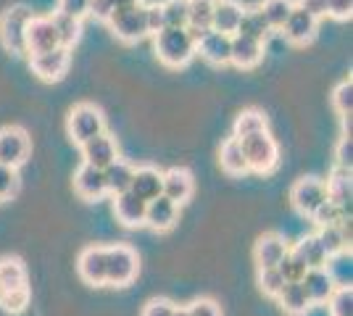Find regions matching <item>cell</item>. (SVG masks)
I'll use <instances>...</instances> for the list:
<instances>
[{
	"label": "cell",
	"mask_w": 353,
	"mask_h": 316,
	"mask_svg": "<svg viewBox=\"0 0 353 316\" xmlns=\"http://www.w3.org/2000/svg\"><path fill=\"white\" fill-rule=\"evenodd\" d=\"M156 53L161 63L179 69L195 56V40L190 37L188 27H163L156 32Z\"/></svg>",
	"instance_id": "cell-1"
},
{
	"label": "cell",
	"mask_w": 353,
	"mask_h": 316,
	"mask_svg": "<svg viewBox=\"0 0 353 316\" xmlns=\"http://www.w3.org/2000/svg\"><path fill=\"white\" fill-rule=\"evenodd\" d=\"M240 148H243V156L248 161V171L269 174L277 166V161H280V148H277L274 137L269 135L266 129L243 137L240 140Z\"/></svg>",
	"instance_id": "cell-2"
},
{
	"label": "cell",
	"mask_w": 353,
	"mask_h": 316,
	"mask_svg": "<svg viewBox=\"0 0 353 316\" xmlns=\"http://www.w3.org/2000/svg\"><path fill=\"white\" fill-rule=\"evenodd\" d=\"M105 21L111 24V32L117 34L121 43H137L145 34H150L148 32V6H143V3L114 8Z\"/></svg>",
	"instance_id": "cell-3"
},
{
	"label": "cell",
	"mask_w": 353,
	"mask_h": 316,
	"mask_svg": "<svg viewBox=\"0 0 353 316\" xmlns=\"http://www.w3.org/2000/svg\"><path fill=\"white\" fill-rule=\"evenodd\" d=\"M32 19V11L27 6H14L0 16V43L11 53H27V24Z\"/></svg>",
	"instance_id": "cell-4"
},
{
	"label": "cell",
	"mask_w": 353,
	"mask_h": 316,
	"mask_svg": "<svg viewBox=\"0 0 353 316\" xmlns=\"http://www.w3.org/2000/svg\"><path fill=\"white\" fill-rule=\"evenodd\" d=\"M137 253L127 245L105 248V285L127 287L137 277Z\"/></svg>",
	"instance_id": "cell-5"
},
{
	"label": "cell",
	"mask_w": 353,
	"mask_h": 316,
	"mask_svg": "<svg viewBox=\"0 0 353 316\" xmlns=\"http://www.w3.org/2000/svg\"><path fill=\"white\" fill-rule=\"evenodd\" d=\"M105 132V119L103 111L92 103H79L77 108H72L69 114V137L74 143H88L90 137Z\"/></svg>",
	"instance_id": "cell-6"
},
{
	"label": "cell",
	"mask_w": 353,
	"mask_h": 316,
	"mask_svg": "<svg viewBox=\"0 0 353 316\" xmlns=\"http://www.w3.org/2000/svg\"><path fill=\"white\" fill-rule=\"evenodd\" d=\"M69 63H72V50L63 45L30 56L32 72L40 76V79H45V82H59V79H63L66 72H69Z\"/></svg>",
	"instance_id": "cell-7"
},
{
	"label": "cell",
	"mask_w": 353,
	"mask_h": 316,
	"mask_svg": "<svg viewBox=\"0 0 353 316\" xmlns=\"http://www.w3.org/2000/svg\"><path fill=\"white\" fill-rule=\"evenodd\" d=\"M27 53H45V50H53L59 48V32L50 16H32L30 24H27Z\"/></svg>",
	"instance_id": "cell-8"
},
{
	"label": "cell",
	"mask_w": 353,
	"mask_h": 316,
	"mask_svg": "<svg viewBox=\"0 0 353 316\" xmlns=\"http://www.w3.org/2000/svg\"><path fill=\"white\" fill-rule=\"evenodd\" d=\"M30 156V137L21 127H6L0 129V164L21 166Z\"/></svg>",
	"instance_id": "cell-9"
},
{
	"label": "cell",
	"mask_w": 353,
	"mask_h": 316,
	"mask_svg": "<svg viewBox=\"0 0 353 316\" xmlns=\"http://www.w3.org/2000/svg\"><path fill=\"white\" fill-rule=\"evenodd\" d=\"M324 200H327V190H324V182L319 180H298L293 185V190H290V203H293V209L298 213H303V216H311L314 211L322 206Z\"/></svg>",
	"instance_id": "cell-10"
},
{
	"label": "cell",
	"mask_w": 353,
	"mask_h": 316,
	"mask_svg": "<svg viewBox=\"0 0 353 316\" xmlns=\"http://www.w3.org/2000/svg\"><path fill=\"white\" fill-rule=\"evenodd\" d=\"M316 27H319V19H316V16H311L309 11L293 6L290 16H288L285 24H282V32H285V37H288L293 45H309L311 40L316 37Z\"/></svg>",
	"instance_id": "cell-11"
},
{
	"label": "cell",
	"mask_w": 353,
	"mask_h": 316,
	"mask_svg": "<svg viewBox=\"0 0 353 316\" xmlns=\"http://www.w3.org/2000/svg\"><path fill=\"white\" fill-rule=\"evenodd\" d=\"M230 50H232V34H224L216 30L203 32L195 43V53H201L208 63H216V66L230 63Z\"/></svg>",
	"instance_id": "cell-12"
},
{
	"label": "cell",
	"mask_w": 353,
	"mask_h": 316,
	"mask_svg": "<svg viewBox=\"0 0 353 316\" xmlns=\"http://www.w3.org/2000/svg\"><path fill=\"white\" fill-rule=\"evenodd\" d=\"M264 59V40H256L248 34H232V50H230V63L240 69H253L259 61Z\"/></svg>",
	"instance_id": "cell-13"
},
{
	"label": "cell",
	"mask_w": 353,
	"mask_h": 316,
	"mask_svg": "<svg viewBox=\"0 0 353 316\" xmlns=\"http://www.w3.org/2000/svg\"><path fill=\"white\" fill-rule=\"evenodd\" d=\"M82 156H85V164L95 166V169H105L111 161L119 158L117 143L111 135L101 132V135L90 137L88 143H82Z\"/></svg>",
	"instance_id": "cell-14"
},
{
	"label": "cell",
	"mask_w": 353,
	"mask_h": 316,
	"mask_svg": "<svg viewBox=\"0 0 353 316\" xmlns=\"http://www.w3.org/2000/svg\"><path fill=\"white\" fill-rule=\"evenodd\" d=\"M77 269L88 285H105V248H98V245L85 248L79 253Z\"/></svg>",
	"instance_id": "cell-15"
},
{
	"label": "cell",
	"mask_w": 353,
	"mask_h": 316,
	"mask_svg": "<svg viewBox=\"0 0 353 316\" xmlns=\"http://www.w3.org/2000/svg\"><path fill=\"white\" fill-rule=\"evenodd\" d=\"M301 285L306 290V295H309L311 306L314 303H327L330 301V295L335 293V280H332V274L324 269V266H314V269H306L303 274V280H301Z\"/></svg>",
	"instance_id": "cell-16"
},
{
	"label": "cell",
	"mask_w": 353,
	"mask_h": 316,
	"mask_svg": "<svg viewBox=\"0 0 353 316\" xmlns=\"http://www.w3.org/2000/svg\"><path fill=\"white\" fill-rule=\"evenodd\" d=\"M176 211H179L176 203H172L166 196H156L153 200L145 203V224L156 232H166V229L174 227Z\"/></svg>",
	"instance_id": "cell-17"
},
{
	"label": "cell",
	"mask_w": 353,
	"mask_h": 316,
	"mask_svg": "<svg viewBox=\"0 0 353 316\" xmlns=\"http://www.w3.org/2000/svg\"><path fill=\"white\" fill-rule=\"evenodd\" d=\"M161 196H166L172 203H185L192 196V174L188 169H169L161 171Z\"/></svg>",
	"instance_id": "cell-18"
},
{
	"label": "cell",
	"mask_w": 353,
	"mask_h": 316,
	"mask_svg": "<svg viewBox=\"0 0 353 316\" xmlns=\"http://www.w3.org/2000/svg\"><path fill=\"white\" fill-rule=\"evenodd\" d=\"M114 211H117V219L124 227H140L145 224V200L134 196L132 190H124L114 196Z\"/></svg>",
	"instance_id": "cell-19"
},
{
	"label": "cell",
	"mask_w": 353,
	"mask_h": 316,
	"mask_svg": "<svg viewBox=\"0 0 353 316\" xmlns=\"http://www.w3.org/2000/svg\"><path fill=\"white\" fill-rule=\"evenodd\" d=\"M240 16H243L240 3H235V0H216L214 11H211V30L224 32V34H235Z\"/></svg>",
	"instance_id": "cell-20"
},
{
	"label": "cell",
	"mask_w": 353,
	"mask_h": 316,
	"mask_svg": "<svg viewBox=\"0 0 353 316\" xmlns=\"http://www.w3.org/2000/svg\"><path fill=\"white\" fill-rule=\"evenodd\" d=\"M324 190H327V200L338 203L340 209L351 211V198H353L351 169H340V166H335V171H332V177L327 180Z\"/></svg>",
	"instance_id": "cell-21"
},
{
	"label": "cell",
	"mask_w": 353,
	"mask_h": 316,
	"mask_svg": "<svg viewBox=\"0 0 353 316\" xmlns=\"http://www.w3.org/2000/svg\"><path fill=\"white\" fill-rule=\"evenodd\" d=\"M74 190L88 200H95V198L105 196V180H103V169H95V166L85 164L77 177H74Z\"/></svg>",
	"instance_id": "cell-22"
},
{
	"label": "cell",
	"mask_w": 353,
	"mask_h": 316,
	"mask_svg": "<svg viewBox=\"0 0 353 316\" xmlns=\"http://www.w3.org/2000/svg\"><path fill=\"white\" fill-rule=\"evenodd\" d=\"M288 251L290 248H288V242L282 240L280 235H264V238H259V242H256L253 256H256L259 269H266V266H277Z\"/></svg>",
	"instance_id": "cell-23"
},
{
	"label": "cell",
	"mask_w": 353,
	"mask_h": 316,
	"mask_svg": "<svg viewBox=\"0 0 353 316\" xmlns=\"http://www.w3.org/2000/svg\"><path fill=\"white\" fill-rule=\"evenodd\" d=\"M134 196L140 200H153L156 196H161V171L153 169V166H143V169H134L132 185H130Z\"/></svg>",
	"instance_id": "cell-24"
},
{
	"label": "cell",
	"mask_w": 353,
	"mask_h": 316,
	"mask_svg": "<svg viewBox=\"0 0 353 316\" xmlns=\"http://www.w3.org/2000/svg\"><path fill=\"white\" fill-rule=\"evenodd\" d=\"M132 174H134V166L127 164V161H111V164L103 169V180H105V193H124V190H130V185H132Z\"/></svg>",
	"instance_id": "cell-25"
},
{
	"label": "cell",
	"mask_w": 353,
	"mask_h": 316,
	"mask_svg": "<svg viewBox=\"0 0 353 316\" xmlns=\"http://www.w3.org/2000/svg\"><path fill=\"white\" fill-rule=\"evenodd\" d=\"M277 298H280V306L290 316H301V314H306V311L311 308L309 295H306V290H303V285H301V282H285Z\"/></svg>",
	"instance_id": "cell-26"
},
{
	"label": "cell",
	"mask_w": 353,
	"mask_h": 316,
	"mask_svg": "<svg viewBox=\"0 0 353 316\" xmlns=\"http://www.w3.org/2000/svg\"><path fill=\"white\" fill-rule=\"evenodd\" d=\"M219 161H221V169H224L227 174L240 177V174L248 171V161H245V156H243V148H240V140H237V137H230V140L221 145Z\"/></svg>",
	"instance_id": "cell-27"
},
{
	"label": "cell",
	"mask_w": 353,
	"mask_h": 316,
	"mask_svg": "<svg viewBox=\"0 0 353 316\" xmlns=\"http://www.w3.org/2000/svg\"><path fill=\"white\" fill-rule=\"evenodd\" d=\"M293 251L303 258V264H306L309 269H314V266H324V264H327V258H330V253L324 251L322 240H319L316 235H306L303 240L295 245Z\"/></svg>",
	"instance_id": "cell-28"
},
{
	"label": "cell",
	"mask_w": 353,
	"mask_h": 316,
	"mask_svg": "<svg viewBox=\"0 0 353 316\" xmlns=\"http://www.w3.org/2000/svg\"><path fill=\"white\" fill-rule=\"evenodd\" d=\"M27 285V269L19 258H3L0 261V293L3 290H16Z\"/></svg>",
	"instance_id": "cell-29"
},
{
	"label": "cell",
	"mask_w": 353,
	"mask_h": 316,
	"mask_svg": "<svg viewBox=\"0 0 353 316\" xmlns=\"http://www.w3.org/2000/svg\"><path fill=\"white\" fill-rule=\"evenodd\" d=\"M261 129H266V116L261 111H256V108H245V111L237 114L235 127H232V137L243 140V137L253 135V132H261Z\"/></svg>",
	"instance_id": "cell-30"
},
{
	"label": "cell",
	"mask_w": 353,
	"mask_h": 316,
	"mask_svg": "<svg viewBox=\"0 0 353 316\" xmlns=\"http://www.w3.org/2000/svg\"><path fill=\"white\" fill-rule=\"evenodd\" d=\"M324 269L332 274V280H335V285L338 287H348L353 282V266H351V253H335V256L327 258V264H324Z\"/></svg>",
	"instance_id": "cell-31"
},
{
	"label": "cell",
	"mask_w": 353,
	"mask_h": 316,
	"mask_svg": "<svg viewBox=\"0 0 353 316\" xmlns=\"http://www.w3.org/2000/svg\"><path fill=\"white\" fill-rule=\"evenodd\" d=\"M293 0H264L261 3V16L266 19V24L272 27V30H282V24H285V19L290 16L293 11Z\"/></svg>",
	"instance_id": "cell-32"
},
{
	"label": "cell",
	"mask_w": 353,
	"mask_h": 316,
	"mask_svg": "<svg viewBox=\"0 0 353 316\" xmlns=\"http://www.w3.org/2000/svg\"><path fill=\"white\" fill-rule=\"evenodd\" d=\"M53 19V24H56V32H59V43L63 48H72L77 40H79V32H82V21L79 19H74V16H66V14H56L50 16Z\"/></svg>",
	"instance_id": "cell-33"
},
{
	"label": "cell",
	"mask_w": 353,
	"mask_h": 316,
	"mask_svg": "<svg viewBox=\"0 0 353 316\" xmlns=\"http://www.w3.org/2000/svg\"><path fill=\"white\" fill-rule=\"evenodd\" d=\"M237 32L240 34H248V37H256V40H266V34L272 32V27L266 24V19L261 16V11H243L240 16V24H237Z\"/></svg>",
	"instance_id": "cell-34"
},
{
	"label": "cell",
	"mask_w": 353,
	"mask_h": 316,
	"mask_svg": "<svg viewBox=\"0 0 353 316\" xmlns=\"http://www.w3.org/2000/svg\"><path fill=\"white\" fill-rule=\"evenodd\" d=\"M277 269H280V274H282V280H285V282H301L309 266L303 264V258L298 256L295 251H288V253L282 256L280 264H277Z\"/></svg>",
	"instance_id": "cell-35"
},
{
	"label": "cell",
	"mask_w": 353,
	"mask_h": 316,
	"mask_svg": "<svg viewBox=\"0 0 353 316\" xmlns=\"http://www.w3.org/2000/svg\"><path fill=\"white\" fill-rule=\"evenodd\" d=\"M0 306L8 314H21L30 306V287H16V290H3L0 293Z\"/></svg>",
	"instance_id": "cell-36"
},
{
	"label": "cell",
	"mask_w": 353,
	"mask_h": 316,
	"mask_svg": "<svg viewBox=\"0 0 353 316\" xmlns=\"http://www.w3.org/2000/svg\"><path fill=\"white\" fill-rule=\"evenodd\" d=\"M188 8H190V0H166V3H161L163 24L166 27H185L188 24Z\"/></svg>",
	"instance_id": "cell-37"
},
{
	"label": "cell",
	"mask_w": 353,
	"mask_h": 316,
	"mask_svg": "<svg viewBox=\"0 0 353 316\" xmlns=\"http://www.w3.org/2000/svg\"><path fill=\"white\" fill-rule=\"evenodd\" d=\"M351 211L340 209L338 203H332V200H324L319 209L311 213V219H314V224L316 227H327V224H338L343 216H348Z\"/></svg>",
	"instance_id": "cell-38"
},
{
	"label": "cell",
	"mask_w": 353,
	"mask_h": 316,
	"mask_svg": "<svg viewBox=\"0 0 353 316\" xmlns=\"http://www.w3.org/2000/svg\"><path fill=\"white\" fill-rule=\"evenodd\" d=\"M282 285H285V280H282V274L277 266H266V269H259V287H261V293L264 295H272V298H277L280 295Z\"/></svg>",
	"instance_id": "cell-39"
},
{
	"label": "cell",
	"mask_w": 353,
	"mask_h": 316,
	"mask_svg": "<svg viewBox=\"0 0 353 316\" xmlns=\"http://www.w3.org/2000/svg\"><path fill=\"white\" fill-rule=\"evenodd\" d=\"M332 105H335V111H338L340 116H345V114H351L353 111V82H351V76H348V79H343L338 87L332 90Z\"/></svg>",
	"instance_id": "cell-40"
},
{
	"label": "cell",
	"mask_w": 353,
	"mask_h": 316,
	"mask_svg": "<svg viewBox=\"0 0 353 316\" xmlns=\"http://www.w3.org/2000/svg\"><path fill=\"white\" fill-rule=\"evenodd\" d=\"M332 303V316H351L353 314V290L348 287H335V293L330 295Z\"/></svg>",
	"instance_id": "cell-41"
},
{
	"label": "cell",
	"mask_w": 353,
	"mask_h": 316,
	"mask_svg": "<svg viewBox=\"0 0 353 316\" xmlns=\"http://www.w3.org/2000/svg\"><path fill=\"white\" fill-rule=\"evenodd\" d=\"M19 190V174H16L14 166L0 164V200L11 198Z\"/></svg>",
	"instance_id": "cell-42"
},
{
	"label": "cell",
	"mask_w": 353,
	"mask_h": 316,
	"mask_svg": "<svg viewBox=\"0 0 353 316\" xmlns=\"http://www.w3.org/2000/svg\"><path fill=\"white\" fill-rule=\"evenodd\" d=\"M335 164L340 169H351L353 166V140L351 135H343L338 143V148H335Z\"/></svg>",
	"instance_id": "cell-43"
},
{
	"label": "cell",
	"mask_w": 353,
	"mask_h": 316,
	"mask_svg": "<svg viewBox=\"0 0 353 316\" xmlns=\"http://www.w3.org/2000/svg\"><path fill=\"white\" fill-rule=\"evenodd\" d=\"M90 8V0H59V14L74 16V19H85Z\"/></svg>",
	"instance_id": "cell-44"
},
{
	"label": "cell",
	"mask_w": 353,
	"mask_h": 316,
	"mask_svg": "<svg viewBox=\"0 0 353 316\" xmlns=\"http://www.w3.org/2000/svg\"><path fill=\"white\" fill-rule=\"evenodd\" d=\"M327 3V16L338 19V21H348L353 14V0H324Z\"/></svg>",
	"instance_id": "cell-45"
},
{
	"label": "cell",
	"mask_w": 353,
	"mask_h": 316,
	"mask_svg": "<svg viewBox=\"0 0 353 316\" xmlns=\"http://www.w3.org/2000/svg\"><path fill=\"white\" fill-rule=\"evenodd\" d=\"M174 314V303L163 301V298H156V301H150L143 308V316H172Z\"/></svg>",
	"instance_id": "cell-46"
},
{
	"label": "cell",
	"mask_w": 353,
	"mask_h": 316,
	"mask_svg": "<svg viewBox=\"0 0 353 316\" xmlns=\"http://www.w3.org/2000/svg\"><path fill=\"white\" fill-rule=\"evenodd\" d=\"M166 24H163V11H161V3H156V6H148V32L150 34H156L159 30H163Z\"/></svg>",
	"instance_id": "cell-47"
},
{
	"label": "cell",
	"mask_w": 353,
	"mask_h": 316,
	"mask_svg": "<svg viewBox=\"0 0 353 316\" xmlns=\"http://www.w3.org/2000/svg\"><path fill=\"white\" fill-rule=\"evenodd\" d=\"M190 316H221L219 306L214 301H195L192 306H188Z\"/></svg>",
	"instance_id": "cell-48"
},
{
	"label": "cell",
	"mask_w": 353,
	"mask_h": 316,
	"mask_svg": "<svg viewBox=\"0 0 353 316\" xmlns=\"http://www.w3.org/2000/svg\"><path fill=\"white\" fill-rule=\"evenodd\" d=\"M295 6H298V8H303V11H309V14L316 16V19L327 16V3H324V0H298Z\"/></svg>",
	"instance_id": "cell-49"
},
{
	"label": "cell",
	"mask_w": 353,
	"mask_h": 316,
	"mask_svg": "<svg viewBox=\"0 0 353 316\" xmlns=\"http://www.w3.org/2000/svg\"><path fill=\"white\" fill-rule=\"evenodd\" d=\"M111 11H114V6L108 3V0H90V8H88V14L90 16H95V19H108L111 16Z\"/></svg>",
	"instance_id": "cell-50"
},
{
	"label": "cell",
	"mask_w": 353,
	"mask_h": 316,
	"mask_svg": "<svg viewBox=\"0 0 353 316\" xmlns=\"http://www.w3.org/2000/svg\"><path fill=\"white\" fill-rule=\"evenodd\" d=\"M114 8H124V6H132V3H140V0H108Z\"/></svg>",
	"instance_id": "cell-51"
},
{
	"label": "cell",
	"mask_w": 353,
	"mask_h": 316,
	"mask_svg": "<svg viewBox=\"0 0 353 316\" xmlns=\"http://www.w3.org/2000/svg\"><path fill=\"white\" fill-rule=\"evenodd\" d=\"M172 316H190V311H188V308H176L174 306V314Z\"/></svg>",
	"instance_id": "cell-52"
},
{
	"label": "cell",
	"mask_w": 353,
	"mask_h": 316,
	"mask_svg": "<svg viewBox=\"0 0 353 316\" xmlns=\"http://www.w3.org/2000/svg\"><path fill=\"white\" fill-rule=\"evenodd\" d=\"M206 3H216V0H206Z\"/></svg>",
	"instance_id": "cell-53"
}]
</instances>
